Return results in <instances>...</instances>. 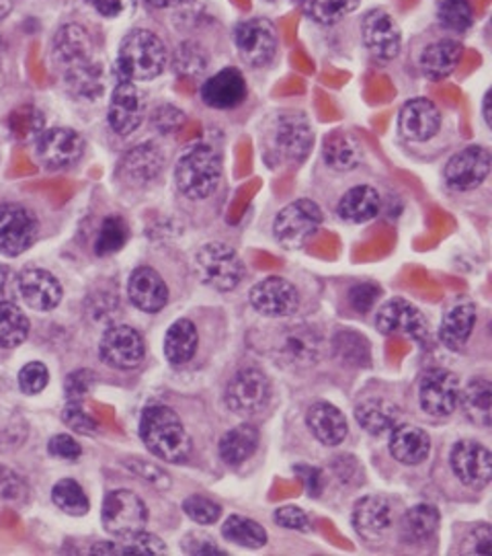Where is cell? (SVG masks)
<instances>
[{
	"instance_id": "2e32d148",
	"label": "cell",
	"mask_w": 492,
	"mask_h": 556,
	"mask_svg": "<svg viewBox=\"0 0 492 556\" xmlns=\"http://www.w3.org/2000/svg\"><path fill=\"white\" fill-rule=\"evenodd\" d=\"M450 466L462 484L482 489L492 479V454L476 440H459L450 454Z\"/></svg>"
},
{
	"instance_id": "b9f144b4",
	"label": "cell",
	"mask_w": 492,
	"mask_h": 556,
	"mask_svg": "<svg viewBox=\"0 0 492 556\" xmlns=\"http://www.w3.org/2000/svg\"><path fill=\"white\" fill-rule=\"evenodd\" d=\"M52 501L60 511L74 518L87 516L91 509V501L87 497L83 484L74 479H62L55 482L52 486Z\"/></svg>"
},
{
	"instance_id": "8992f818",
	"label": "cell",
	"mask_w": 492,
	"mask_h": 556,
	"mask_svg": "<svg viewBox=\"0 0 492 556\" xmlns=\"http://www.w3.org/2000/svg\"><path fill=\"white\" fill-rule=\"evenodd\" d=\"M148 507L142 497L129 489L110 491L101 507V521L105 532L113 538L128 536L134 532L147 530Z\"/></svg>"
},
{
	"instance_id": "7a4b0ae2",
	"label": "cell",
	"mask_w": 492,
	"mask_h": 556,
	"mask_svg": "<svg viewBox=\"0 0 492 556\" xmlns=\"http://www.w3.org/2000/svg\"><path fill=\"white\" fill-rule=\"evenodd\" d=\"M168 50L163 39L150 29H131L119 43L117 75L128 80H152L164 73Z\"/></svg>"
},
{
	"instance_id": "44dd1931",
	"label": "cell",
	"mask_w": 492,
	"mask_h": 556,
	"mask_svg": "<svg viewBox=\"0 0 492 556\" xmlns=\"http://www.w3.org/2000/svg\"><path fill=\"white\" fill-rule=\"evenodd\" d=\"M164 167V154L159 144L144 142L128 150L115 168L117 181L124 186L142 187L154 181Z\"/></svg>"
},
{
	"instance_id": "816d5d0a",
	"label": "cell",
	"mask_w": 492,
	"mask_h": 556,
	"mask_svg": "<svg viewBox=\"0 0 492 556\" xmlns=\"http://www.w3.org/2000/svg\"><path fill=\"white\" fill-rule=\"evenodd\" d=\"M380 298V286L371 283V281H362V283H355L351 290H349V304L353 311H357L359 315L369 313L376 302Z\"/></svg>"
},
{
	"instance_id": "c3c4849f",
	"label": "cell",
	"mask_w": 492,
	"mask_h": 556,
	"mask_svg": "<svg viewBox=\"0 0 492 556\" xmlns=\"http://www.w3.org/2000/svg\"><path fill=\"white\" fill-rule=\"evenodd\" d=\"M9 128L21 140H27V138L39 136L43 131V117H41V113L37 112L36 108L23 105V108H18V110L11 113Z\"/></svg>"
},
{
	"instance_id": "7bdbcfd3",
	"label": "cell",
	"mask_w": 492,
	"mask_h": 556,
	"mask_svg": "<svg viewBox=\"0 0 492 556\" xmlns=\"http://www.w3.org/2000/svg\"><path fill=\"white\" fill-rule=\"evenodd\" d=\"M362 0H304V11L318 25H335L351 15Z\"/></svg>"
},
{
	"instance_id": "4316f807",
	"label": "cell",
	"mask_w": 492,
	"mask_h": 556,
	"mask_svg": "<svg viewBox=\"0 0 492 556\" xmlns=\"http://www.w3.org/2000/svg\"><path fill=\"white\" fill-rule=\"evenodd\" d=\"M55 60L62 64L64 75L91 66V39L80 25H64L54 38Z\"/></svg>"
},
{
	"instance_id": "f35d334b",
	"label": "cell",
	"mask_w": 492,
	"mask_h": 556,
	"mask_svg": "<svg viewBox=\"0 0 492 556\" xmlns=\"http://www.w3.org/2000/svg\"><path fill=\"white\" fill-rule=\"evenodd\" d=\"M464 415L475 424V426L489 429L491 427V407H492V384L487 378H475L468 382L466 389L459 392V405Z\"/></svg>"
},
{
	"instance_id": "7dc6e473",
	"label": "cell",
	"mask_w": 492,
	"mask_h": 556,
	"mask_svg": "<svg viewBox=\"0 0 492 556\" xmlns=\"http://www.w3.org/2000/svg\"><path fill=\"white\" fill-rule=\"evenodd\" d=\"M335 345V353L337 357L343 362V364H353V366H362L369 362V348H367V341L364 337H359L357 333H339L332 341Z\"/></svg>"
},
{
	"instance_id": "9a60e30c",
	"label": "cell",
	"mask_w": 492,
	"mask_h": 556,
	"mask_svg": "<svg viewBox=\"0 0 492 556\" xmlns=\"http://www.w3.org/2000/svg\"><path fill=\"white\" fill-rule=\"evenodd\" d=\"M249 300L258 315L267 318H288L300 308V292L292 281L283 278H267L255 283Z\"/></svg>"
},
{
	"instance_id": "836d02e7",
	"label": "cell",
	"mask_w": 492,
	"mask_h": 556,
	"mask_svg": "<svg viewBox=\"0 0 492 556\" xmlns=\"http://www.w3.org/2000/svg\"><path fill=\"white\" fill-rule=\"evenodd\" d=\"M198 345H200L198 327L189 318H179L164 334V357L173 366H185L198 353Z\"/></svg>"
},
{
	"instance_id": "7402d4cb",
	"label": "cell",
	"mask_w": 492,
	"mask_h": 556,
	"mask_svg": "<svg viewBox=\"0 0 492 556\" xmlns=\"http://www.w3.org/2000/svg\"><path fill=\"white\" fill-rule=\"evenodd\" d=\"M21 300L36 313H50L62 302V283L54 274L41 267H27L17 276Z\"/></svg>"
},
{
	"instance_id": "d6a6232c",
	"label": "cell",
	"mask_w": 492,
	"mask_h": 556,
	"mask_svg": "<svg viewBox=\"0 0 492 556\" xmlns=\"http://www.w3.org/2000/svg\"><path fill=\"white\" fill-rule=\"evenodd\" d=\"M462 58V46L456 39H439L420 52L419 66L422 75L431 80H443L456 71Z\"/></svg>"
},
{
	"instance_id": "3957f363",
	"label": "cell",
	"mask_w": 492,
	"mask_h": 556,
	"mask_svg": "<svg viewBox=\"0 0 492 556\" xmlns=\"http://www.w3.org/2000/svg\"><path fill=\"white\" fill-rule=\"evenodd\" d=\"M222 181V156L207 144L191 147L177 161L175 184L187 200L210 198Z\"/></svg>"
},
{
	"instance_id": "74e56055",
	"label": "cell",
	"mask_w": 492,
	"mask_h": 556,
	"mask_svg": "<svg viewBox=\"0 0 492 556\" xmlns=\"http://www.w3.org/2000/svg\"><path fill=\"white\" fill-rule=\"evenodd\" d=\"M439 528V511L433 505L420 503L411 507L401 521V540L404 544H425L436 536Z\"/></svg>"
},
{
	"instance_id": "cb8c5ba5",
	"label": "cell",
	"mask_w": 492,
	"mask_h": 556,
	"mask_svg": "<svg viewBox=\"0 0 492 556\" xmlns=\"http://www.w3.org/2000/svg\"><path fill=\"white\" fill-rule=\"evenodd\" d=\"M201 101L212 110H235L247 101L249 87L237 68H224L201 85Z\"/></svg>"
},
{
	"instance_id": "03108f58",
	"label": "cell",
	"mask_w": 492,
	"mask_h": 556,
	"mask_svg": "<svg viewBox=\"0 0 492 556\" xmlns=\"http://www.w3.org/2000/svg\"><path fill=\"white\" fill-rule=\"evenodd\" d=\"M482 115H484V122H487V126H491V91L484 94V105H482Z\"/></svg>"
},
{
	"instance_id": "003e7915",
	"label": "cell",
	"mask_w": 492,
	"mask_h": 556,
	"mask_svg": "<svg viewBox=\"0 0 492 556\" xmlns=\"http://www.w3.org/2000/svg\"><path fill=\"white\" fill-rule=\"evenodd\" d=\"M13 9V0H0V20H4Z\"/></svg>"
},
{
	"instance_id": "4dcf8cb0",
	"label": "cell",
	"mask_w": 492,
	"mask_h": 556,
	"mask_svg": "<svg viewBox=\"0 0 492 556\" xmlns=\"http://www.w3.org/2000/svg\"><path fill=\"white\" fill-rule=\"evenodd\" d=\"M355 419L369 435L382 438L390 435V431L401 426L402 413L399 405L386 399H367L355 407Z\"/></svg>"
},
{
	"instance_id": "52a82bcc",
	"label": "cell",
	"mask_w": 492,
	"mask_h": 556,
	"mask_svg": "<svg viewBox=\"0 0 492 556\" xmlns=\"http://www.w3.org/2000/svg\"><path fill=\"white\" fill-rule=\"evenodd\" d=\"M320 224L323 210L316 202L295 200L275 216V241L286 249H300L318 232Z\"/></svg>"
},
{
	"instance_id": "60d3db41",
	"label": "cell",
	"mask_w": 492,
	"mask_h": 556,
	"mask_svg": "<svg viewBox=\"0 0 492 556\" xmlns=\"http://www.w3.org/2000/svg\"><path fill=\"white\" fill-rule=\"evenodd\" d=\"M222 536L242 548H261L267 544V532L255 519L230 516L222 526Z\"/></svg>"
},
{
	"instance_id": "1f68e13d",
	"label": "cell",
	"mask_w": 492,
	"mask_h": 556,
	"mask_svg": "<svg viewBox=\"0 0 492 556\" xmlns=\"http://www.w3.org/2000/svg\"><path fill=\"white\" fill-rule=\"evenodd\" d=\"M380 193L371 186L351 187L337 205V214L343 223L365 224L374 220L380 212Z\"/></svg>"
},
{
	"instance_id": "ab89813d",
	"label": "cell",
	"mask_w": 492,
	"mask_h": 556,
	"mask_svg": "<svg viewBox=\"0 0 492 556\" xmlns=\"http://www.w3.org/2000/svg\"><path fill=\"white\" fill-rule=\"evenodd\" d=\"M29 318L21 311L17 302L0 300V348L17 350L29 337Z\"/></svg>"
},
{
	"instance_id": "603a6c76",
	"label": "cell",
	"mask_w": 492,
	"mask_h": 556,
	"mask_svg": "<svg viewBox=\"0 0 492 556\" xmlns=\"http://www.w3.org/2000/svg\"><path fill=\"white\" fill-rule=\"evenodd\" d=\"M394 526V505L382 495H369L355 503L353 528L367 542L382 540Z\"/></svg>"
},
{
	"instance_id": "277c9868",
	"label": "cell",
	"mask_w": 492,
	"mask_h": 556,
	"mask_svg": "<svg viewBox=\"0 0 492 556\" xmlns=\"http://www.w3.org/2000/svg\"><path fill=\"white\" fill-rule=\"evenodd\" d=\"M195 269L201 281L218 292H232L244 279V263L237 251L224 242H207L195 255Z\"/></svg>"
},
{
	"instance_id": "91938a15",
	"label": "cell",
	"mask_w": 492,
	"mask_h": 556,
	"mask_svg": "<svg viewBox=\"0 0 492 556\" xmlns=\"http://www.w3.org/2000/svg\"><path fill=\"white\" fill-rule=\"evenodd\" d=\"M205 58L201 56L200 48L198 50H187V43H182V48H179V60H177V66H179V73L182 75H200L205 71Z\"/></svg>"
},
{
	"instance_id": "6f0895ef",
	"label": "cell",
	"mask_w": 492,
	"mask_h": 556,
	"mask_svg": "<svg viewBox=\"0 0 492 556\" xmlns=\"http://www.w3.org/2000/svg\"><path fill=\"white\" fill-rule=\"evenodd\" d=\"M48 452H50V456L60 458V460L76 463L83 456V445L78 444L68 433H58L50 440Z\"/></svg>"
},
{
	"instance_id": "6da1fadb",
	"label": "cell",
	"mask_w": 492,
	"mask_h": 556,
	"mask_svg": "<svg viewBox=\"0 0 492 556\" xmlns=\"http://www.w3.org/2000/svg\"><path fill=\"white\" fill-rule=\"evenodd\" d=\"M140 440L152 456L164 463H182L191 452V438L181 417L166 405L144 408L140 417Z\"/></svg>"
},
{
	"instance_id": "ffe728a7",
	"label": "cell",
	"mask_w": 492,
	"mask_h": 556,
	"mask_svg": "<svg viewBox=\"0 0 492 556\" xmlns=\"http://www.w3.org/2000/svg\"><path fill=\"white\" fill-rule=\"evenodd\" d=\"M376 327L383 334H404L415 341L429 337V325L419 308L402 298L388 300L376 315Z\"/></svg>"
},
{
	"instance_id": "f5cc1de1",
	"label": "cell",
	"mask_w": 492,
	"mask_h": 556,
	"mask_svg": "<svg viewBox=\"0 0 492 556\" xmlns=\"http://www.w3.org/2000/svg\"><path fill=\"white\" fill-rule=\"evenodd\" d=\"M94 382H97L94 371L76 370L73 371V374H68V378H66V382H64V390H66L68 403H83V399L91 392Z\"/></svg>"
},
{
	"instance_id": "db71d44e",
	"label": "cell",
	"mask_w": 492,
	"mask_h": 556,
	"mask_svg": "<svg viewBox=\"0 0 492 556\" xmlns=\"http://www.w3.org/2000/svg\"><path fill=\"white\" fill-rule=\"evenodd\" d=\"M62 421L76 433H85V435H92L99 429V424L85 408L80 407V403H68L62 413Z\"/></svg>"
},
{
	"instance_id": "ba28073f",
	"label": "cell",
	"mask_w": 492,
	"mask_h": 556,
	"mask_svg": "<svg viewBox=\"0 0 492 556\" xmlns=\"http://www.w3.org/2000/svg\"><path fill=\"white\" fill-rule=\"evenodd\" d=\"M39 237L36 214L21 204L0 205V255L13 260L34 247Z\"/></svg>"
},
{
	"instance_id": "484cf974",
	"label": "cell",
	"mask_w": 492,
	"mask_h": 556,
	"mask_svg": "<svg viewBox=\"0 0 492 556\" xmlns=\"http://www.w3.org/2000/svg\"><path fill=\"white\" fill-rule=\"evenodd\" d=\"M441 128V112L429 99H411L402 105L399 130L408 142H427Z\"/></svg>"
},
{
	"instance_id": "f546056e",
	"label": "cell",
	"mask_w": 492,
	"mask_h": 556,
	"mask_svg": "<svg viewBox=\"0 0 492 556\" xmlns=\"http://www.w3.org/2000/svg\"><path fill=\"white\" fill-rule=\"evenodd\" d=\"M323 159L332 170H353L362 165L364 149L362 142L346 130H335L328 134L323 142Z\"/></svg>"
},
{
	"instance_id": "e7e4bbea",
	"label": "cell",
	"mask_w": 492,
	"mask_h": 556,
	"mask_svg": "<svg viewBox=\"0 0 492 556\" xmlns=\"http://www.w3.org/2000/svg\"><path fill=\"white\" fill-rule=\"evenodd\" d=\"M147 2L154 9H171V7H179L185 0H147Z\"/></svg>"
},
{
	"instance_id": "11a10c76",
	"label": "cell",
	"mask_w": 492,
	"mask_h": 556,
	"mask_svg": "<svg viewBox=\"0 0 492 556\" xmlns=\"http://www.w3.org/2000/svg\"><path fill=\"white\" fill-rule=\"evenodd\" d=\"M275 523L286 528V530H295V532H308L311 530V518L306 516L304 509L295 505H286L275 509Z\"/></svg>"
},
{
	"instance_id": "ac0fdd59",
	"label": "cell",
	"mask_w": 492,
	"mask_h": 556,
	"mask_svg": "<svg viewBox=\"0 0 492 556\" xmlns=\"http://www.w3.org/2000/svg\"><path fill=\"white\" fill-rule=\"evenodd\" d=\"M36 152L46 168L73 167L85 152V140L73 128H50L37 136Z\"/></svg>"
},
{
	"instance_id": "83f0119b",
	"label": "cell",
	"mask_w": 492,
	"mask_h": 556,
	"mask_svg": "<svg viewBox=\"0 0 492 556\" xmlns=\"http://www.w3.org/2000/svg\"><path fill=\"white\" fill-rule=\"evenodd\" d=\"M306 426L311 427L312 435L323 445L343 444L349 426H346L345 415L325 401H318L308 408L306 413Z\"/></svg>"
},
{
	"instance_id": "d6986e66",
	"label": "cell",
	"mask_w": 492,
	"mask_h": 556,
	"mask_svg": "<svg viewBox=\"0 0 492 556\" xmlns=\"http://www.w3.org/2000/svg\"><path fill=\"white\" fill-rule=\"evenodd\" d=\"M362 39L369 54L383 62L399 58L402 50L401 27L396 20L382 9L369 11L362 21Z\"/></svg>"
},
{
	"instance_id": "8fae6325",
	"label": "cell",
	"mask_w": 492,
	"mask_h": 556,
	"mask_svg": "<svg viewBox=\"0 0 492 556\" xmlns=\"http://www.w3.org/2000/svg\"><path fill=\"white\" fill-rule=\"evenodd\" d=\"M323 345V334L312 329L311 325L290 327L283 331L279 337V343L275 345V355L279 359L277 364L290 370L311 368L320 359Z\"/></svg>"
},
{
	"instance_id": "bcb514c9",
	"label": "cell",
	"mask_w": 492,
	"mask_h": 556,
	"mask_svg": "<svg viewBox=\"0 0 492 556\" xmlns=\"http://www.w3.org/2000/svg\"><path fill=\"white\" fill-rule=\"evenodd\" d=\"M29 426L15 408L0 407V454L11 452L27 440Z\"/></svg>"
},
{
	"instance_id": "5b68a950",
	"label": "cell",
	"mask_w": 492,
	"mask_h": 556,
	"mask_svg": "<svg viewBox=\"0 0 492 556\" xmlns=\"http://www.w3.org/2000/svg\"><path fill=\"white\" fill-rule=\"evenodd\" d=\"M272 401V382L267 374L253 366L240 368L228 380L224 390V403L240 417H255L269 407Z\"/></svg>"
},
{
	"instance_id": "6125c7cd",
	"label": "cell",
	"mask_w": 492,
	"mask_h": 556,
	"mask_svg": "<svg viewBox=\"0 0 492 556\" xmlns=\"http://www.w3.org/2000/svg\"><path fill=\"white\" fill-rule=\"evenodd\" d=\"M302 479L306 482V489L311 493V497H320L323 489H325V472L320 468H314V466H298L295 468Z\"/></svg>"
},
{
	"instance_id": "f6af8a7d",
	"label": "cell",
	"mask_w": 492,
	"mask_h": 556,
	"mask_svg": "<svg viewBox=\"0 0 492 556\" xmlns=\"http://www.w3.org/2000/svg\"><path fill=\"white\" fill-rule=\"evenodd\" d=\"M438 20L447 31L464 34L475 23V11L468 0H441L438 7Z\"/></svg>"
},
{
	"instance_id": "9c48e42d",
	"label": "cell",
	"mask_w": 492,
	"mask_h": 556,
	"mask_svg": "<svg viewBox=\"0 0 492 556\" xmlns=\"http://www.w3.org/2000/svg\"><path fill=\"white\" fill-rule=\"evenodd\" d=\"M99 355L105 366L113 370L128 371L144 362L147 343L144 337L129 325H111L101 337Z\"/></svg>"
},
{
	"instance_id": "f907efd6",
	"label": "cell",
	"mask_w": 492,
	"mask_h": 556,
	"mask_svg": "<svg viewBox=\"0 0 492 556\" xmlns=\"http://www.w3.org/2000/svg\"><path fill=\"white\" fill-rule=\"evenodd\" d=\"M18 389L27 396H36L50 384V370L43 362H29L18 371Z\"/></svg>"
},
{
	"instance_id": "e575fe53",
	"label": "cell",
	"mask_w": 492,
	"mask_h": 556,
	"mask_svg": "<svg viewBox=\"0 0 492 556\" xmlns=\"http://www.w3.org/2000/svg\"><path fill=\"white\" fill-rule=\"evenodd\" d=\"M166 544L159 536L150 534L147 530L134 532L128 536L115 538L111 542H97L91 548V555H164Z\"/></svg>"
},
{
	"instance_id": "be15d7a7",
	"label": "cell",
	"mask_w": 492,
	"mask_h": 556,
	"mask_svg": "<svg viewBox=\"0 0 492 556\" xmlns=\"http://www.w3.org/2000/svg\"><path fill=\"white\" fill-rule=\"evenodd\" d=\"M470 542H472L475 546H472V548H468V551H466V555H491V528H489L487 523L478 526L475 532H472V536H470Z\"/></svg>"
},
{
	"instance_id": "9f6ffc18",
	"label": "cell",
	"mask_w": 492,
	"mask_h": 556,
	"mask_svg": "<svg viewBox=\"0 0 492 556\" xmlns=\"http://www.w3.org/2000/svg\"><path fill=\"white\" fill-rule=\"evenodd\" d=\"M182 553L185 555L198 556H212V555H226L224 548H219L218 544L201 532H191L182 538L181 542Z\"/></svg>"
},
{
	"instance_id": "5bb4252c",
	"label": "cell",
	"mask_w": 492,
	"mask_h": 556,
	"mask_svg": "<svg viewBox=\"0 0 492 556\" xmlns=\"http://www.w3.org/2000/svg\"><path fill=\"white\" fill-rule=\"evenodd\" d=\"M492 154L484 147H468L454 154L445 165V184L456 191H472L491 175Z\"/></svg>"
},
{
	"instance_id": "680465c9",
	"label": "cell",
	"mask_w": 492,
	"mask_h": 556,
	"mask_svg": "<svg viewBox=\"0 0 492 556\" xmlns=\"http://www.w3.org/2000/svg\"><path fill=\"white\" fill-rule=\"evenodd\" d=\"M25 491H27V486L17 472L7 466H0V500H23Z\"/></svg>"
},
{
	"instance_id": "e0dca14e",
	"label": "cell",
	"mask_w": 492,
	"mask_h": 556,
	"mask_svg": "<svg viewBox=\"0 0 492 556\" xmlns=\"http://www.w3.org/2000/svg\"><path fill=\"white\" fill-rule=\"evenodd\" d=\"M314 142L311 122L304 113L290 112L277 117L274 130V149L283 161L300 163L308 156Z\"/></svg>"
},
{
	"instance_id": "7c38bea8",
	"label": "cell",
	"mask_w": 492,
	"mask_h": 556,
	"mask_svg": "<svg viewBox=\"0 0 492 556\" xmlns=\"http://www.w3.org/2000/svg\"><path fill=\"white\" fill-rule=\"evenodd\" d=\"M459 380L456 374L443 368L422 374L419 382V405L427 415L443 419L457 410L459 405Z\"/></svg>"
},
{
	"instance_id": "f1b7e54d",
	"label": "cell",
	"mask_w": 492,
	"mask_h": 556,
	"mask_svg": "<svg viewBox=\"0 0 492 556\" xmlns=\"http://www.w3.org/2000/svg\"><path fill=\"white\" fill-rule=\"evenodd\" d=\"M390 454L401 464L417 466L429 458L431 440L420 427L401 424L390 431Z\"/></svg>"
},
{
	"instance_id": "4fadbf2b",
	"label": "cell",
	"mask_w": 492,
	"mask_h": 556,
	"mask_svg": "<svg viewBox=\"0 0 492 556\" xmlns=\"http://www.w3.org/2000/svg\"><path fill=\"white\" fill-rule=\"evenodd\" d=\"M147 117V101L144 94L138 89V85L128 78H119L111 93L110 128L117 136H129L142 126Z\"/></svg>"
},
{
	"instance_id": "d4e9b609",
	"label": "cell",
	"mask_w": 492,
	"mask_h": 556,
	"mask_svg": "<svg viewBox=\"0 0 492 556\" xmlns=\"http://www.w3.org/2000/svg\"><path fill=\"white\" fill-rule=\"evenodd\" d=\"M128 298L138 311L156 315L168 304V286L156 269L142 265L129 276Z\"/></svg>"
},
{
	"instance_id": "94428289",
	"label": "cell",
	"mask_w": 492,
	"mask_h": 556,
	"mask_svg": "<svg viewBox=\"0 0 492 556\" xmlns=\"http://www.w3.org/2000/svg\"><path fill=\"white\" fill-rule=\"evenodd\" d=\"M94 11L108 20L122 17L134 7V0H91Z\"/></svg>"
},
{
	"instance_id": "681fc988",
	"label": "cell",
	"mask_w": 492,
	"mask_h": 556,
	"mask_svg": "<svg viewBox=\"0 0 492 556\" xmlns=\"http://www.w3.org/2000/svg\"><path fill=\"white\" fill-rule=\"evenodd\" d=\"M182 511L187 518L200 526H212L222 516L219 503L210 497H203V495H191L182 501Z\"/></svg>"
},
{
	"instance_id": "ee69618b",
	"label": "cell",
	"mask_w": 492,
	"mask_h": 556,
	"mask_svg": "<svg viewBox=\"0 0 492 556\" xmlns=\"http://www.w3.org/2000/svg\"><path fill=\"white\" fill-rule=\"evenodd\" d=\"M128 239L129 228L126 220L119 218V216H108L103 224H101L99 235H97L94 255H99V257L113 255V253H117V251H122L126 247Z\"/></svg>"
},
{
	"instance_id": "30bf717a",
	"label": "cell",
	"mask_w": 492,
	"mask_h": 556,
	"mask_svg": "<svg viewBox=\"0 0 492 556\" xmlns=\"http://www.w3.org/2000/svg\"><path fill=\"white\" fill-rule=\"evenodd\" d=\"M235 43L238 54L244 64L251 68L267 66L277 54V31L272 21L256 17V20L242 21L235 31Z\"/></svg>"
},
{
	"instance_id": "d590c367",
	"label": "cell",
	"mask_w": 492,
	"mask_h": 556,
	"mask_svg": "<svg viewBox=\"0 0 492 556\" xmlns=\"http://www.w3.org/2000/svg\"><path fill=\"white\" fill-rule=\"evenodd\" d=\"M476 325V306L472 302H462L456 304L454 308H450L443 320H441V329H439V337L443 341L445 348L450 350H462Z\"/></svg>"
},
{
	"instance_id": "8d00e7d4",
	"label": "cell",
	"mask_w": 492,
	"mask_h": 556,
	"mask_svg": "<svg viewBox=\"0 0 492 556\" xmlns=\"http://www.w3.org/2000/svg\"><path fill=\"white\" fill-rule=\"evenodd\" d=\"M258 447V429L251 424H240L226 431L219 440V458L228 466H240L253 458Z\"/></svg>"
}]
</instances>
